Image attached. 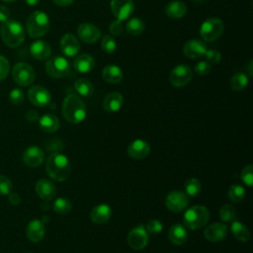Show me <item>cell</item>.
<instances>
[{"label":"cell","mask_w":253,"mask_h":253,"mask_svg":"<svg viewBox=\"0 0 253 253\" xmlns=\"http://www.w3.org/2000/svg\"><path fill=\"white\" fill-rule=\"evenodd\" d=\"M10 70V64L6 57L3 55H0V81L4 80Z\"/></svg>","instance_id":"f6af8a7d"},{"label":"cell","mask_w":253,"mask_h":253,"mask_svg":"<svg viewBox=\"0 0 253 253\" xmlns=\"http://www.w3.org/2000/svg\"><path fill=\"white\" fill-rule=\"evenodd\" d=\"M109 31L112 35L114 36H120L122 35L123 31H124V26H123V23L122 21L120 20H115L113 21L110 26H109Z\"/></svg>","instance_id":"bcb514c9"},{"label":"cell","mask_w":253,"mask_h":253,"mask_svg":"<svg viewBox=\"0 0 253 253\" xmlns=\"http://www.w3.org/2000/svg\"><path fill=\"white\" fill-rule=\"evenodd\" d=\"M194 2H197V3H201V2H203L204 0H193Z\"/></svg>","instance_id":"db71d44e"},{"label":"cell","mask_w":253,"mask_h":253,"mask_svg":"<svg viewBox=\"0 0 253 253\" xmlns=\"http://www.w3.org/2000/svg\"><path fill=\"white\" fill-rule=\"evenodd\" d=\"M211 70V64L208 61H200L195 66V72L199 75H208Z\"/></svg>","instance_id":"ee69618b"},{"label":"cell","mask_w":253,"mask_h":253,"mask_svg":"<svg viewBox=\"0 0 253 253\" xmlns=\"http://www.w3.org/2000/svg\"><path fill=\"white\" fill-rule=\"evenodd\" d=\"M101 47L106 53H113L117 49V42L113 37L105 35L101 40Z\"/></svg>","instance_id":"74e56055"},{"label":"cell","mask_w":253,"mask_h":253,"mask_svg":"<svg viewBox=\"0 0 253 253\" xmlns=\"http://www.w3.org/2000/svg\"><path fill=\"white\" fill-rule=\"evenodd\" d=\"M36 192L43 201H50L56 195V187L47 179H40L36 184Z\"/></svg>","instance_id":"ffe728a7"},{"label":"cell","mask_w":253,"mask_h":253,"mask_svg":"<svg viewBox=\"0 0 253 253\" xmlns=\"http://www.w3.org/2000/svg\"><path fill=\"white\" fill-rule=\"evenodd\" d=\"M245 189L241 185L234 184L228 190V198L234 203H239L245 198Z\"/></svg>","instance_id":"e575fe53"},{"label":"cell","mask_w":253,"mask_h":253,"mask_svg":"<svg viewBox=\"0 0 253 253\" xmlns=\"http://www.w3.org/2000/svg\"><path fill=\"white\" fill-rule=\"evenodd\" d=\"M127 243L134 250H141L146 247L148 243V233L143 224H138L129 231Z\"/></svg>","instance_id":"7c38bea8"},{"label":"cell","mask_w":253,"mask_h":253,"mask_svg":"<svg viewBox=\"0 0 253 253\" xmlns=\"http://www.w3.org/2000/svg\"><path fill=\"white\" fill-rule=\"evenodd\" d=\"M111 11L117 20L125 21L134 12V3L132 0H111Z\"/></svg>","instance_id":"30bf717a"},{"label":"cell","mask_w":253,"mask_h":253,"mask_svg":"<svg viewBox=\"0 0 253 253\" xmlns=\"http://www.w3.org/2000/svg\"><path fill=\"white\" fill-rule=\"evenodd\" d=\"M31 54L38 60L47 59L51 54V48L47 42L43 40L35 41L30 46Z\"/></svg>","instance_id":"44dd1931"},{"label":"cell","mask_w":253,"mask_h":253,"mask_svg":"<svg viewBox=\"0 0 253 253\" xmlns=\"http://www.w3.org/2000/svg\"><path fill=\"white\" fill-rule=\"evenodd\" d=\"M47 175L56 182H62L68 178L71 167L68 158L59 152L51 153L45 162Z\"/></svg>","instance_id":"6da1fadb"},{"label":"cell","mask_w":253,"mask_h":253,"mask_svg":"<svg viewBox=\"0 0 253 253\" xmlns=\"http://www.w3.org/2000/svg\"><path fill=\"white\" fill-rule=\"evenodd\" d=\"M0 35L3 42L9 47L19 46L25 40V30L18 21L9 20L1 25Z\"/></svg>","instance_id":"3957f363"},{"label":"cell","mask_w":253,"mask_h":253,"mask_svg":"<svg viewBox=\"0 0 253 253\" xmlns=\"http://www.w3.org/2000/svg\"><path fill=\"white\" fill-rule=\"evenodd\" d=\"M74 89L82 97H90L94 92V86L87 78H79L74 83Z\"/></svg>","instance_id":"4dcf8cb0"},{"label":"cell","mask_w":253,"mask_h":253,"mask_svg":"<svg viewBox=\"0 0 253 253\" xmlns=\"http://www.w3.org/2000/svg\"><path fill=\"white\" fill-rule=\"evenodd\" d=\"M169 240L175 245H182L187 241L188 233L184 225L180 223L173 224L168 231Z\"/></svg>","instance_id":"484cf974"},{"label":"cell","mask_w":253,"mask_h":253,"mask_svg":"<svg viewBox=\"0 0 253 253\" xmlns=\"http://www.w3.org/2000/svg\"><path fill=\"white\" fill-rule=\"evenodd\" d=\"M40 127L44 132H54L59 127V120L53 114H45L40 119Z\"/></svg>","instance_id":"f1b7e54d"},{"label":"cell","mask_w":253,"mask_h":253,"mask_svg":"<svg viewBox=\"0 0 253 253\" xmlns=\"http://www.w3.org/2000/svg\"><path fill=\"white\" fill-rule=\"evenodd\" d=\"M52 2L57 5V6H60V7H65V6H69L71 5L74 0H52Z\"/></svg>","instance_id":"c3c4849f"},{"label":"cell","mask_w":253,"mask_h":253,"mask_svg":"<svg viewBox=\"0 0 253 253\" xmlns=\"http://www.w3.org/2000/svg\"><path fill=\"white\" fill-rule=\"evenodd\" d=\"M201 188H202L201 183L196 178H190L185 183L186 194L191 197H195V196L199 195L201 192Z\"/></svg>","instance_id":"d590c367"},{"label":"cell","mask_w":253,"mask_h":253,"mask_svg":"<svg viewBox=\"0 0 253 253\" xmlns=\"http://www.w3.org/2000/svg\"><path fill=\"white\" fill-rule=\"evenodd\" d=\"M62 115L70 124H80L86 118V106L75 94H68L62 102Z\"/></svg>","instance_id":"7a4b0ae2"},{"label":"cell","mask_w":253,"mask_h":253,"mask_svg":"<svg viewBox=\"0 0 253 253\" xmlns=\"http://www.w3.org/2000/svg\"><path fill=\"white\" fill-rule=\"evenodd\" d=\"M77 35L85 43H94L100 39L101 32L92 23H82L77 28Z\"/></svg>","instance_id":"5bb4252c"},{"label":"cell","mask_w":253,"mask_h":253,"mask_svg":"<svg viewBox=\"0 0 253 253\" xmlns=\"http://www.w3.org/2000/svg\"><path fill=\"white\" fill-rule=\"evenodd\" d=\"M9 100L13 105H21L24 101V93L21 89L15 88L10 91L9 93Z\"/></svg>","instance_id":"b9f144b4"},{"label":"cell","mask_w":253,"mask_h":253,"mask_svg":"<svg viewBox=\"0 0 253 253\" xmlns=\"http://www.w3.org/2000/svg\"><path fill=\"white\" fill-rule=\"evenodd\" d=\"M12 77L19 86H29L36 78L35 69L26 62H18L12 69Z\"/></svg>","instance_id":"ba28073f"},{"label":"cell","mask_w":253,"mask_h":253,"mask_svg":"<svg viewBox=\"0 0 253 253\" xmlns=\"http://www.w3.org/2000/svg\"><path fill=\"white\" fill-rule=\"evenodd\" d=\"M10 12L9 9L3 5H0V23H5L10 19Z\"/></svg>","instance_id":"7dc6e473"},{"label":"cell","mask_w":253,"mask_h":253,"mask_svg":"<svg viewBox=\"0 0 253 253\" xmlns=\"http://www.w3.org/2000/svg\"><path fill=\"white\" fill-rule=\"evenodd\" d=\"M230 231L238 241L247 242L250 238L249 229L240 221H233L230 226Z\"/></svg>","instance_id":"f546056e"},{"label":"cell","mask_w":253,"mask_h":253,"mask_svg":"<svg viewBox=\"0 0 253 253\" xmlns=\"http://www.w3.org/2000/svg\"><path fill=\"white\" fill-rule=\"evenodd\" d=\"M23 162L29 167H39L42 164L44 159V153L37 145H31L24 151L22 155Z\"/></svg>","instance_id":"9a60e30c"},{"label":"cell","mask_w":253,"mask_h":253,"mask_svg":"<svg viewBox=\"0 0 253 253\" xmlns=\"http://www.w3.org/2000/svg\"><path fill=\"white\" fill-rule=\"evenodd\" d=\"M13 189V184L11 180L3 175H0V195L7 196L10 195Z\"/></svg>","instance_id":"ab89813d"},{"label":"cell","mask_w":253,"mask_h":253,"mask_svg":"<svg viewBox=\"0 0 253 253\" xmlns=\"http://www.w3.org/2000/svg\"><path fill=\"white\" fill-rule=\"evenodd\" d=\"M204 56L210 64H217L221 59V53L216 49H208Z\"/></svg>","instance_id":"7bdbcfd3"},{"label":"cell","mask_w":253,"mask_h":253,"mask_svg":"<svg viewBox=\"0 0 253 253\" xmlns=\"http://www.w3.org/2000/svg\"><path fill=\"white\" fill-rule=\"evenodd\" d=\"M60 49L66 56H74L80 50L79 40L73 34H65L60 39Z\"/></svg>","instance_id":"ac0fdd59"},{"label":"cell","mask_w":253,"mask_h":253,"mask_svg":"<svg viewBox=\"0 0 253 253\" xmlns=\"http://www.w3.org/2000/svg\"><path fill=\"white\" fill-rule=\"evenodd\" d=\"M224 30L222 20L218 18H210L203 22L200 28V35L205 42H212L218 40Z\"/></svg>","instance_id":"8992f818"},{"label":"cell","mask_w":253,"mask_h":253,"mask_svg":"<svg viewBox=\"0 0 253 253\" xmlns=\"http://www.w3.org/2000/svg\"><path fill=\"white\" fill-rule=\"evenodd\" d=\"M45 71L52 78H63L70 74V62L61 55L50 57L45 63Z\"/></svg>","instance_id":"52a82bcc"},{"label":"cell","mask_w":253,"mask_h":253,"mask_svg":"<svg viewBox=\"0 0 253 253\" xmlns=\"http://www.w3.org/2000/svg\"><path fill=\"white\" fill-rule=\"evenodd\" d=\"M248 73H249V76H252V60L249 62V65H248Z\"/></svg>","instance_id":"816d5d0a"},{"label":"cell","mask_w":253,"mask_h":253,"mask_svg":"<svg viewBox=\"0 0 253 253\" xmlns=\"http://www.w3.org/2000/svg\"><path fill=\"white\" fill-rule=\"evenodd\" d=\"M248 82H249V78L246 73L237 72L230 78L229 84H230V87L232 90L242 91L243 89H245L247 87Z\"/></svg>","instance_id":"1f68e13d"},{"label":"cell","mask_w":253,"mask_h":253,"mask_svg":"<svg viewBox=\"0 0 253 253\" xmlns=\"http://www.w3.org/2000/svg\"><path fill=\"white\" fill-rule=\"evenodd\" d=\"M210 220V212L208 209L201 205L191 207L184 213V225L192 230L204 227Z\"/></svg>","instance_id":"277c9868"},{"label":"cell","mask_w":253,"mask_h":253,"mask_svg":"<svg viewBox=\"0 0 253 253\" xmlns=\"http://www.w3.org/2000/svg\"><path fill=\"white\" fill-rule=\"evenodd\" d=\"M28 5H30V6H35V5H37L39 2H40V0H24Z\"/></svg>","instance_id":"f907efd6"},{"label":"cell","mask_w":253,"mask_h":253,"mask_svg":"<svg viewBox=\"0 0 253 253\" xmlns=\"http://www.w3.org/2000/svg\"><path fill=\"white\" fill-rule=\"evenodd\" d=\"M188 205L189 198L181 191H172L166 196L165 206L171 211L181 212L187 209Z\"/></svg>","instance_id":"8fae6325"},{"label":"cell","mask_w":253,"mask_h":253,"mask_svg":"<svg viewBox=\"0 0 253 253\" xmlns=\"http://www.w3.org/2000/svg\"><path fill=\"white\" fill-rule=\"evenodd\" d=\"M144 22L138 18H131L126 23V32L132 36L141 35L144 31Z\"/></svg>","instance_id":"d6a6232c"},{"label":"cell","mask_w":253,"mask_h":253,"mask_svg":"<svg viewBox=\"0 0 253 253\" xmlns=\"http://www.w3.org/2000/svg\"><path fill=\"white\" fill-rule=\"evenodd\" d=\"M124 104V98L119 92L107 94L103 100V108L108 113H116L121 110Z\"/></svg>","instance_id":"7402d4cb"},{"label":"cell","mask_w":253,"mask_h":253,"mask_svg":"<svg viewBox=\"0 0 253 253\" xmlns=\"http://www.w3.org/2000/svg\"><path fill=\"white\" fill-rule=\"evenodd\" d=\"M123 71L121 67L115 64H109L104 67L102 71L103 79L110 84H118L123 79Z\"/></svg>","instance_id":"4316f807"},{"label":"cell","mask_w":253,"mask_h":253,"mask_svg":"<svg viewBox=\"0 0 253 253\" xmlns=\"http://www.w3.org/2000/svg\"><path fill=\"white\" fill-rule=\"evenodd\" d=\"M207 50L206 43L197 39L188 41L183 46V53L188 58H200L206 54Z\"/></svg>","instance_id":"2e32d148"},{"label":"cell","mask_w":253,"mask_h":253,"mask_svg":"<svg viewBox=\"0 0 253 253\" xmlns=\"http://www.w3.org/2000/svg\"><path fill=\"white\" fill-rule=\"evenodd\" d=\"M44 224L42 220L40 219H34L32 221H30V223L27 226L26 229V233L28 238L32 241V242H40L43 236H44Z\"/></svg>","instance_id":"cb8c5ba5"},{"label":"cell","mask_w":253,"mask_h":253,"mask_svg":"<svg viewBox=\"0 0 253 253\" xmlns=\"http://www.w3.org/2000/svg\"><path fill=\"white\" fill-rule=\"evenodd\" d=\"M27 119L31 122H34L38 119V113L35 111H30L27 113Z\"/></svg>","instance_id":"681fc988"},{"label":"cell","mask_w":253,"mask_h":253,"mask_svg":"<svg viewBox=\"0 0 253 253\" xmlns=\"http://www.w3.org/2000/svg\"><path fill=\"white\" fill-rule=\"evenodd\" d=\"M150 153V145L143 139H135L127 146V154L129 157L140 160L148 156Z\"/></svg>","instance_id":"d6986e66"},{"label":"cell","mask_w":253,"mask_h":253,"mask_svg":"<svg viewBox=\"0 0 253 253\" xmlns=\"http://www.w3.org/2000/svg\"><path fill=\"white\" fill-rule=\"evenodd\" d=\"M112 215V208L109 205L101 204L94 207L90 212L91 220L97 224L107 222Z\"/></svg>","instance_id":"603a6c76"},{"label":"cell","mask_w":253,"mask_h":253,"mask_svg":"<svg viewBox=\"0 0 253 253\" xmlns=\"http://www.w3.org/2000/svg\"><path fill=\"white\" fill-rule=\"evenodd\" d=\"M28 98L34 106L43 108L50 103L51 96L46 88H44L43 86L36 85L29 89Z\"/></svg>","instance_id":"4fadbf2b"},{"label":"cell","mask_w":253,"mask_h":253,"mask_svg":"<svg viewBox=\"0 0 253 253\" xmlns=\"http://www.w3.org/2000/svg\"><path fill=\"white\" fill-rule=\"evenodd\" d=\"M240 178L246 186L252 187V185H253V165L249 164V165L245 166L241 171Z\"/></svg>","instance_id":"f35d334b"},{"label":"cell","mask_w":253,"mask_h":253,"mask_svg":"<svg viewBox=\"0 0 253 253\" xmlns=\"http://www.w3.org/2000/svg\"><path fill=\"white\" fill-rule=\"evenodd\" d=\"M52 208H53V211L58 214H67L68 212L71 211L72 204L66 198H58L54 201Z\"/></svg>","instance_id":"836d02e7"},{"label":"cell","mask_w":253,"mask_h":253,"mask_svg":"<svg viewBox=\"0 0 253 253\" xmlns=\"http://www.w3.org/2000/svg\"><path fill=\"white\" fill-rule=\"evenodd\" d=\"M145 229L147 231V233H151V234H158L162 231L163 229V225L161 223L160 220L158 219H150L146 226H145Z\"/></svg>","instance_id":"60d3db41"},{"label":"cell","mask_w":253,"mask_h":253,"mask_svg":"<svg viewBox=\"0 0 253 253\" xmlns=\"http://www.w3.org/2000/svg\"><path fill=\"white\" fill-rule=\"evenodd\" d=\"M95 66V59L89 53L79 54L73 61L74 69L79 73H88Z\"/></svg>","instance_id":"d4e9b609"},{"label":"cell","mask_w":253,"mask_h":253,"mask_svg":"<svg viewBox=\"0 0 253 253\" xmlns=\"http://www.w3.org/2000/svg\"><path fill=\"white\" fill-rule=\"evenodd\" d=\"M26 29L30 37L40 38L44 36L49 29V18L42 11L33 12L27 19Z\"/></svg>","instance_id":"5b68a950"},{"label":"cell","mask_w":253,"mask_h":253,"mask_svg":"<svg viewBox=\"0 0 253 253\" xmlns=\"http://www.w3.org/2000/svg\"><path fill=\"white\" fill-rule=\"evenodd\" d=\"M165 13L171 19H180L186 15L187 6L181 1H172L166 5Z\"/></svg>","instance_id":"83f0119b"},{"label":"cell","mask_w":253,"mask_h":253,"mask_svg":"<svg viewBox=\"0 0 253 253\" xmlns=\"http://www.w3.org/2000/svg\"><path fill=\"white\" fill-rule=\"evenodd\" d=\"M4 2H14V1H17V0H2Z\"/></svg>","instance_id":"f5cc1de1"},{"label":"cell","mask_w":253,"mask_h":253,"mask_svg":"<svg viewBox=\"0 0 253 253\" xmlns=\"http://www.w3.org/2000/svg\"><path fill=\"white\" fill-rule=\"evenodd\" d=\"M219 218L224 221V222H229L232 221L235 218L236 212H235V209L228 204L223 205L220 210H219Z\"/></svg>","instance_id":"8d00e7d4"},{"label":"cell","mask_w":253,"mask_h":253,"mask_svg":"<svg viewBox=\"0 0 253 253\" xmlns=\"http://www.w3.org/2000/svg\"><path fill=\"white\" fill-rule=\"evenodd\" d=\"M228 233V228L225 224L220 222H215L210 224L206 227L204 231V236L210 242H219L222 241Z\"/></svg>","instance_id":"e0dca14e"},{"label":"cell","mask_w":253,"mask_h":253,"mask_svg":"<svg viewBox=\"0 0 253 253\" xmlns=\"http://www.w3.org/2000/svg\"><path fill=\"white\" fill-rule=\"evenodd\" d=\"M192 76L193 73L190 66L186 64H179L171 70L169 81L172 86L181 88L186 86L191 81Z\"/></svg>","instance_id":"9c48e42d"}]
</instances>
